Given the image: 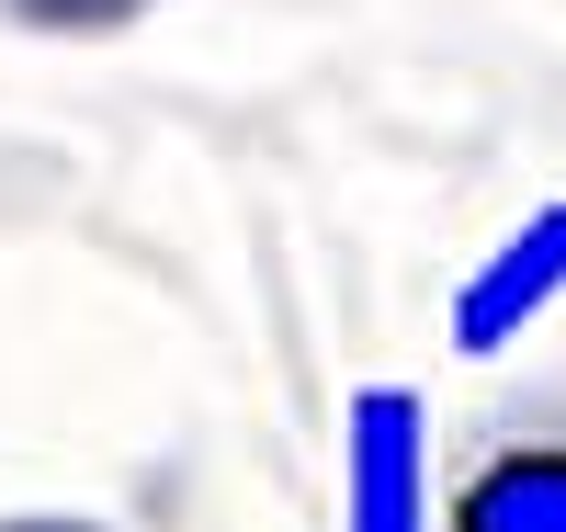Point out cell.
<instances>
[{
    "label": "cell",
    "mask_w": 566,
    "mask_h": 532,
    "mask_svg": "<svg viewBox=\"0 0 566 532\" xmlns=\"http://www.w3.org/2000/svg\"><path fill=\"white\" fill-rule=\"evenodd\" d=\"M442 532H566V430H544V442H499L453 488V521Z\"/></svg>",
    "instance_id": "3"
},
{
    "label": "cell",
    "mask_w": 566,
    "mask_h": 532,
    "mask_svg": "<svg viewBox=\"0 0 566 532\" xmlns=\"http://www.w3.org/2000/svg\"><path fill=\"white\" fill-rule=\"evenodd\" d=\"M0 532H103V521H69V510H23V521H0Z\"/></svg>",
    "instance_id": "5"
},
{
    "label": "cell",
    "mask_w": 566,
    "mask_h": 532,
    "mask_svg": "<svg viewBox=\"0 0 566 532\" xmlns=\"http://www.w3.org/2000/svg\"><path fill=\"white\" fill-rule=\"evenodd\" d=\"M340 532H431V419L408 385H352L340 408Z\"/></svg>",
    "instance_id": "1"
},
{
    "label": "cell",
    "mask_w": 566,
    "mask_h": 532,
    "mask_svg": "<svg viewBox=\"0 0 566 532\" xmlns=\"http://www.w3.org/2000/svg\"><path fill=\"white\" fill-rule=\"evenodd\" d=\"M555 295H566V192H555V205H533V216L510 227L476 272L453 283V352H464V363L510 352V341H522V328H533Z\"/></svg>",
    "instance_id": "2"
},
{
    "label": "cell",
    "mask_w": 566,
    "mask_h": 532,
    "mask_svg": "<svg viewBox=\"0 0 566 532\" xmlns=\"http://www.w3.org/2000/svg\"><path fill=\"white\" fill-rule=\"evenodd\" d=\"M136 12H148V0H12V23H34V34H114Z\"/></svg>",
    "instance_id": "4"
}]
</instances>
